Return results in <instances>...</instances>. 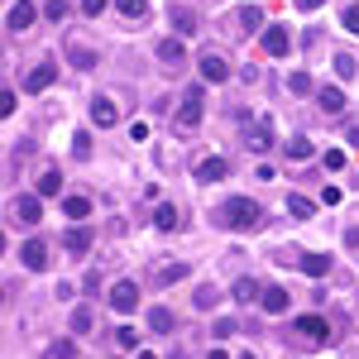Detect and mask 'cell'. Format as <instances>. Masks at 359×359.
<instances>
[{
	"mask_svg": "<svg viewBox=\"0 0 359 359\" xmlns=\"http://www.w3.org/2000/svg\"><path fill=\"white\" fill-rule=\"evenodd\" d=\"M221 225H230V230H259L264 225V206L249 201V196H230V201H221Z\"/></svg>",
	"mask_w": 359,
	"mask_h": 359,
	"instance_id": "1",
	"label": "cell"
},
{
	"mask_svg": "<svg viewBox=\"0 0 359 359\" xmlns=\"http://www.w3.org/2000/svg\"><path fill=\"white\" fill-rule=\"evenodd\" d=\"M20 264H25L29 273H43V269H48V245H43V240H25V249H20Z\"/></svg>",
	"mask_w": 359,
	"mask_h": 359,
	"instance_id": "2",
	"label": "cell"
},
{
	"mask_svg": "<svg viewBox=\"0 0 359 359\" xmlns=\"http://www.w3.org/2000/svg\"><path fill=\"white\" fill-rule=\"evenodd\" d=\"M196 120H201V86H192V91L182 96V111H177V130H196Z\"/></svg>",
	"mask_w": 359,
	"mask_h": 359,
	"instance_id": "3",
	"label": "cell"
},
{
	"mask_svg": "<svg viewBox=\"0 0 359 359\" xmlns=\"http://www.w3.org/2000/svg\"><path fill=\"white\" fill-rule=\"evenodd\" d=\"M111 306L130 316V311L139 306V287H135V283H115V287H111Z\"/></svg>",
	"mask_w": 359,
	"mask_h": 359,
	"instance_id": "4",
	"label": "cell"
},
{
	"mask_svg": "<svg viewBox=\"0 0 359 359\" xmlns=\"http://www.w3.org/2000/svg\"><path fill=\"white\" fill-rule=\"evenodd\" d=\"M201 77L206 82H230V62L221 53H201Z\"/></svg>",
	"mask_w": 359,
	"mask_h": 359,
	"instance_id": "5",
	"label": "cell"
},
{
	"mask_svg": "<svg viewBox=\"0 0 359 359\" xmlns=\"http://www.w3.org/2000/svg\"><path fill=\"white\" fill-rule=\"evenodd\" d=\"M287 48H292V34L287 29H264V53L269 57H283Z\"/></svg>",
	"mask_w": 359,
	"mask_h": 359,
	"instance_id": "6",
	"label": "cell"
},
{
	"mask_svg": "<svg viewBox=\"0 0 359 359\" xmlns=\"http://www.w3.org/2000/svg\"><path fill=\"white\" fill-rule=\"evenodd\" d=\"M34 20H39V10H34L29 0H20V5H10V15H5V25L15 29V34H20V29H29Z\"/></svg>",
	"mask_w": 359,
	"mask_h": 359,
	"instance_id": "7",
	"label": "cell"
},
{
	"mask_svg": "<svg viewBox=\"0 0 359 359\" xmlns=\"http://www.w3.org/2000/svg\"><path fill=\"white\" fill-rule=\"evenodd\" d=\"M297 335H306V340L321 345V340H331V326H326L321 316H297Z\"/></svg>",
	"mask_w": 359,
	"mask_h": 359,
	"instance_id": "8",
	"label": "cell"
},
{
	"mask_svg": "<svg viewBox=\"0 0 359 359\" xmlns=\"http://www.w3.org/2000/svg\"><path fill=\"white\" fill-rule=\"evenodd\" d=\"M91 120H96V125H115V120H120V106H115L111 96H96V101H91Z\"/></svg>",
	"mask_w": 359,
	"mask_h": 359,
	"instance_id": "9",
	"label": "cell"
},
{
	"mask_svg": "<svg viewBox=\"0 0 359 359\" xmlns=\"http://www.w3.org/2000/svg\"><path fill=\"white\" fill-rule=\"evenodd\" d=\"M15 216H20L25 225L43 221V201H39V196H20V201H15Z\"/></svg>",
	"mask_w": 359,
	"mask_h": 359,
	"instance_id": "10",
	"label": "cell"
},
{
	"mask_svg": "<svg viewBox=\"0 0 359 359\" xmlns=\"http://www.w3.org/2000/svg\"><path fill=\"white\" fill-rule=\"evenodd\" d=\"M53 82H57V67H53V62H39V67L29 72V91H48Z\"/></svg>",
	"mask_w": 359,
	"mask_h": 359,
	"instance_id": "11",
	"label": "cell"
},
{
	"mask_svg": "<svg viewBox=\"0 0 359 359\" xmlns=\"http://www.w3.org/2000/svg\"><path fill=\"white\" fill-rule=\"evenodd\" d=\"M297 269H302L306 278H326V273H331V259H326V254H302Z\"/></svg>",
	"mask_w": 359,
	"mask_h": 359,
	"instance_id": "12",
	"label": "cell"
},
{
	"mask_svg": "<svg viewBox=\"0 0 359 359\" xmlns=\"http://www.w3.org/2000/svg\"><path fill=\"white\" fill-rule=\"evenodd\" d=\"M225 172H230L225 158H201V163H196V177H201V182H221Z\"/></svg>",
	"mask_w": 359,
	"mask_h": 359,
	"instance_id": "13",
	"label": "cell"
},
{
	"mask_svg": "<svg viewBox=\"0 0 359 359\" xmlns=\"http://www.w3.org/2000/svg\"><path fill=\"white\" fill-rule=\"evenodd\" d=\"M269 144H273V120H259V125L249 130V149H254V154H264Z\"/></svg>",
	"mask_w": 359,
	"mask_h": 359,
	"instance_id": "14",
	"label": "cell"
},
{
	"mask_svg": "<svg viewBox=\"0 0 359 359\" xmlns=\"http://www.w3.org/2000/svg\"><path fill=\"white\" fill-rule=\"evenodd\" d=\"M62 216H67V221H86V216H91V201H86V196H67V201H62Z\"/></svg>",
	"mask_w": 359,
	"mask_h": 359,
	"instance_id": "15",
	"label": "cell"
},
{
	"mask_svg": "<svg viewBox=\"0 0 359 359\" xmlns=\"http://www.w3.org/2000/svg\"><path fill=\"white\" fill-rule=\"evenodd\" d=\"M283 149H287V158H292V163H306V158H311V154H316V149H311V139H287V144H283Z\"/></svg>",
	"mask_w": 359,
	"mask_h": 359,
	"instance_id": "16",
	"label": "cell"
},
{
	"mask_svg": "<svg viewBox=\"0 0 359 359\" xmlns=\"http://www.w3.org/2000/svg\"><path fill=\"white\" fill-rule=\"evenodd\" d=\"M316 96H321V111H345V91H340V86H321V91H316Z\"/></svg>",
	"mask_w": 359,
	"mask_h": 359,
	"instance_id": "17",
	"label": "cell"
},
{
	"mask_svg": "<svg viewBox=\"0 0 359 359\" xmlns=\"http://www.w3.org/2000/svg\"><path fill=\"white\" fill-rule=\"evenodd\" d=\"M91 249V230L77 225V230H67V254H86Z\"/></svg>",
	"mask_w": 359,
	"mask_h": 359,
	"instance_id": "18",
	"label": "cell"
},
{
	"mask_svg": "<svg viewBox=\"0 0 359 359\" xmlns=\"http://www.w3.org/2000/svg\"><path fill=\"white\" fill-rule=\"evenodd\" d=\"M264 311L283 316V311H287V292H283V287H264Z\"/></svg>",
	"mask_w": 359,
	"mask_h": 359,
	"instance_id": "19",
	"label": "cell"
},
{
	"mask_svg": "<svg viewBox=\"0 0 359 359\" xmlns=\"http://www.w3.org/2000/svg\"><path fill=\"white\" fill-rule=\"evenodd\" d=\"M264 292H259V283L254 278H235V302H259Z\"/></svg>",
	"mask_w": 359,
	"mask_h": 359,
	"instance_id": "20",
	"label": "cell"
},
{
	"mask_svg": "<svg viewBox=\"0 0 359 359\" xmlns=\"http://www.w3.org/2000/svg\"><path fill=\"white\" fill-rule=\"evenodd\" d=\"M149 331H158V335L172 331V311H168V306H154V311H149Z\"/></svg>",
	"mask_w": 359,
	"mask_h": 359,
	"instance_id": "21",
	"label": "cell"
},
{
	"mask_svg": "<svg viewBox=\"0 0 359 359\" xmlns=\"http://www.w3.org/2000/svg\"><path fill=\"white\" fill-rule=\"evenodd\" d=\"M182 53H187L182 39H163V43H158V57H163V62H182Z\"/></svg>",
	"mask_w": 359,
	"mask_h": 359,
	"instance_id": "22",
	"label": "cell"
},
{
	"mask_svg": "<svg viewBox=\"0 0 359 359\" xmlns=\"http://www.w3.org/2000/svg\"><path fill=\"white\" fill-rule=\"evenodd\" d=\"M57 192H62V172H57V168H48V172L39 177V196H57Z\"/></svg>",
	"mask_w": 359,
	"mask_h": 359,
	"instance_id": "23",
	"label": "cell"
},
{
	"mask_svg": "<svg viewBox=\"0 0 359 359\" xmlns=\"http://www.w3.org/2000/svg\"><path fill=\"white\" fill-rule=\"evenodd\" d=\"M154 225H158V230H177V206H158V211H154Z\"/></svg>",
	"mask_w": 359,
	"mask_h": 359,
	"instance_id": "24",
	"label": "cell"
},
{
	"mask_svg": "<svg viewBox=\"0 0 359 359\" xmlns=\"http://www.w3.org/2000/svg\"><path fill=\"white\" fill-rule=\"evenodd\" d=\"M287 211H292L297 221H306V216H316V201H306V196H287Z\"/></svg>",
	"mask_w": 359,
	"mask_h": 359,
	"instance_id": "25",
	"label": "cell"
},
{
	"mask_svg": "<svg viewBox=\"0 0 359 359\" xmlns=\"http://www.w3.org/2000/svg\"><path fill=\"white\" fill-rule=\"evenodd\" d=\"M115 10L130 15V20H139V15H149V0H115Z\"/></svg>",
	"mask_w": 359,
	"mask_h": 359,
	"instance_id": "26",
	"label": "cell"
},
{
	"mask_svg": "<svg viewBox=\"0 0 359 359\" xmlns=\"http://www.w3.org/2000/svg\"><path fill=\"white\" fill-rule=\"evenodd\" d=\"M196 306H201V311H211V306L221 302V292H216V287H211V283H206V287H196V297H192Z\"/></svg>",
	"mask_w": 359,
	"mask_h": 359,
	"instance_id": "27",
	"label": "cell"
},
{
	"mask_svg": "<svg viewBox=\"0 0 359 359\" xmlns=\"http://www.w3.org/2000/svg\"><path fill=\"white\" fill-rule=\"evenodd\" d=\"M172 20H177L182 34H196V15H192V10H182V5H177V10H172Z\"/></svg>",
	"mask_w": 359,
	"mask_h": 359,
	"instance_id": "28",
	"label": "cell"
},
{
	"mask_svg": "<svg viewBox=\"0 0 359 359\" xmlns=\"http://www.w3.org/2000/svg\"><path fill=\"white\" fill-rule=\"evenodd\" d=\"M240 25H245V34H249V29H259V25H264L259 5H245V10H240Z\"/></svg>",
	"mask_w": 359,
	"mask_h": 359,
	"instance_id": "29",
	"label": "cell"
},
{
	"mask_svg": "<svg viewBox=\"0 0 359 359\" xmlns=\"http://www.w3.org/2000/svg\"><path fill=\"white\" fill-rule=\"evenodd\" d=\"M115 345H120V350H139V331L120 326V331H115Z\"/></svg>",
	"mask_w": 359,
	"mask_h": 359,
	"instance_id": "30",
	"label": "cell"
},
{
	"mask_svg": "<svg viewBox=\"0 0 359 359\" xmlns=\"http://www.w3.org/2000/svg\"><path fill=\"white\" fill-rule=\"evenodd\" d=\"M67 62H77V67H96V53H91V48H67Z\"/></svg>",
	"mask_w": 359,
	"mask_h": 359,
	"instance_id": "31",
	"label": "cell"
},
{
	"mask_svg": "<svg viewBox=\"0 0 359 359\" xmlns=\"http://www.w3.org/2000/svg\"><path fill=\"white\" fill-rule=\"evenodd\" d=\"M287 91H292V96H306V91H311V77H306V72H292V77H287Z\"/></svg>",
	"mask_w": 359,
	"mask_h": 359,
	"instance_id": "32",
	"label": "cell"
},
{
	"mask_svg": "<svg viewBox=\"0 0 359 359\" xmlns=\"http://www.w3.org/2000/svg\"><path fill=\"white\" fill-rule=\"evenodd\" d=\"M72 331H77V335L91 331V311H86V306H77V311H72Z\"/></svg>",
	"mask_w": 359,
	"mask_h": 359,
	"instance_id": "33",
	"label": "cell"
},
{
	"mask_svg": "<svg viewBox=\"0 0 359 359\" xmlns=\"http://www.w3.org/2000/svg\"><path fill=\"white\" fill-rule=\"evenodd\" d=\"M335 72H340V77H355V72H359L355 57H350V53H335Z\"/></svg>",
	"mask_w": 359,
	"mask_h": 359,
	"instance_id": "34",
	"label": "cell"
},
{
	"mask_svg": "<svg viewBox=\"0 0 359 359\" xmlns=\"http://www.w3.org/2000/svg\"><path fill=\"white\" fill-rule=\"evenodd\" d=\"M72 154L77 158H91V135H72Z\"/></svg>",
	"mask_w": 359,
	"mask_h": 359,
	"instance_id": "35",
	"label": "cell"
},
{
	"mask_svg": "<svg viewBox=\"0 0 359 359\" xmlns=\"http://www.w3.org/2000/svg\"><path fill=\"white\" fill-rule=\"evenodd\" d=\"M77 355V350H72V340H57L53 350H48V359H72Z\"/></svg>",
	"mask_w": 359,
	"mask_h": 359,
	"instance_id": "36",
	"label": "cell"
},
{
	"mask_svg": "<svg viewBox=\"0 0 359 359\" xmlns=\"http://www.w3.org/2000/svg\"><path fill=\"white\" fill-rule=\"evenodd\" d=\"M182 273H187V264H163V273H158V278H163V283H177Z\"/></svg>",
	"mask_w": 359,
	"mask_h": 359,
	"instance_id": "37",
	"label": "cell"
},
{
	"mask_svg": "<svg viewBox=\"0 0 359 359\" xmlns=\"http://www.w3.org/2000/svg\"><path fill=\"white\" fill-rule=\"evenodd\" d=\"M43 15H48V20H62V15H67V0H48Z\"/></svg>",
	"mask_w": 359,
	"mask_h": 359,
	"instance_id": "38",
	"label": "cell"
},
{
	"mask_svg": "<svg viewBox=\"0 0 359 359\" xmlns=\"http://www.w3.org/2000/svg\"><path fill=\"white\" fill-rule=\"evenodd\" d=\"M340 25L350 29V34H359V5H350V10H345V20H340Z\"/></svg>",
	"mask_w": 359,
	"mask_h": 359,
	"instance_id": "39",
	"label": "cell"
},
{
	"mask_svg": "<svg viewBox=\"0 0 359 359\" xmlns=\"http://www.w3.org/2000/svg\"><path fill=\"white\" fill-rule=\"evenodd\" d=\"M130 139H135V144H144V139H149V125H144V120H135V125H130Z\"/></svg>",
	"mask_w": 359,
	"mask_h": 359,
	"instance_id": "40",
	"label": "cell"
},
{
	"mask_svg": "<svg viewBox=\"0 0 359 359\" xmlns=\"http://www.w3.org/2000/svg\"><path fill=\"white\" fill-rule=\"evenodd\" d=\"M326 168H331V172H340V168H345V154H340V149H331V154H326Z\"/></svg>",
	"mask_w": 359,
	"mask_h": 359,
	"instance_id": "41",
	"label": "cell"
},
{
	"mask_svg": "<svg viewBox=\"0 0 359 359\" xmlns=\"http://www.w3.org/2000/svg\"><path fill=\"white\" fill-rule=\"evenodd\" d=\"M211 335H221V340H225V335H235V321H230V316H221V321H216V331H211Z\"/></svg>",
	"mask_w": 359,
	"mask_h": 359,
	"instance_id": "42",
	"label": "cell"
},
{
	"mask_svg": "<svg viewBox=\"0 0 359 359\" xmlns=\"http://www.w3.org/2000/svg\"><path fill=\"white\" fill-rule=\"evenodd\" d=\"M0 115H15V91H0Z\"/></svg>",
	"mask_w": 359,
	"mask_h": 359,
	"instance_id": "43",
	"label": "cell"
},
{
	"mask_svg": "<svg viewBox=\"0 0 359 359\" xmlns=\"http://www.w3.org/2000/svg\"><path fill=\"white\" fill-rule=\"evenodd\" d=\"M106 10V0H82V15H101Z\"/></svg>",
	"mask_w": 359,
	"mask_h": 359,
	"instance_id": "44",
	"label": "cell"
},
{
	"mask_svg": "<svg viewBox=\"0 0 359 359\" xmlns=\"http://www.w3.org/2000/svg\"><path fill=\"white\" fill-rule=\"evenodd\" d=\"M345 245H350V249H359V225H350V230H345Z\"/></svg>",
	"mask_w": 359,
	"mask_h": 359,
	"instance_id": "45",
	"label": "cell"
},
{
	"mask_svg": "<svg viewBox=\"0 0 359 359\" xmlns=\"http://www.w3.org/2000/svg\"><path fill=\"white\" fill-rule=\"evenodd\" d=\"M297 5H302V10H321L326 0H297Z\"/></svg>",
	"mask_w": 359,
	"mask_h": 359,
	"instance_id": "46",
	"label": "cell"
},
{
	"mask_svg": "<svg viewBox=\"0 0 359 359\" xmlns=\"http://www.w3.org/2000/svg\"><path fill=\"white\" fill-rule=\"evenodd\" d=\"M206 359H230V355H225V350H221V345H216V350H211V355H206Z\"/></svg>",
	"mask_w": 359,
	"mask_h": 359,
	"instance_id": "47",
	"label": "cell"
},
{
	"mask_svg": "<svg viewBox=\"0 0 359 359\" xmlns=\"http://www.w3.org/2000/svg\"><path fill=\"white\" fill-rule=\"evenodd\" d=\"M139 359H154V355H149V350H139Z\"/></svg>",
	"mask_w": 359,
	"mask_h": 359,
	"instance_id": "48",
	"label": "cell"
},
{
	"mask_svg": "<svg viewBox=\"0 0 359 359\" xmlns=\"http://www.w3.org/2000/svg\"><path fill=\"white\" fill-rule=\"evenodd\" d=\"M240 359H254V355H240Z\"/></svg>",
	"mask_w": 359,
	"mask_h": 359,
	"instance_id": "49",
	"label": "cell"
}]
</instances>
